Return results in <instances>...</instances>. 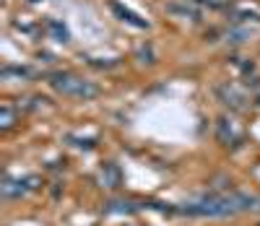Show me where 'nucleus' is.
Masks as SVG:
<instances>
[{
    "mask_svg": "<svg viewBox=\"0 0 260 226\" xmlns=\"http://www.w3.org/2000/svg\"><path fill=\"white\" fill-rule=\"evenodd\" d=\"M187 216H208V218H226L247 211H260V195L252 192H211L192 203L175 208Z\"/></svg>",
    "mask_w": 260,
    "mask_h": 226,
    "instance_id": "1",
    "label": "nucleus"
},
{
    "mask_svg": "<svg viewBox=\"0 0 260 226\" xmlns=\"http://www.w3.org/2000/svg\"><path fill=\"white\" fill-rule=\"evenodd\" d=\"M50 86L55 88V91L60 96H68V99H83V102H89V99H96L102 94V88L94 83V81H86L76 73H55L50 76Z\"/></svg>",
    "mask_w": 260,
    "mask_h": 226,
    "instance_id": "2",
    "label": "nucleus"
},
{
    "mask_svg": "<svg viewBox=\"0 0 260 226\" xmlns=\"http://www.w3.org/2000/svg\"><path fill=\"white\" fill-rule=\"evenodd\" d=\"M39 187V179L37 177H24V179H13V177H6L3 185H0V195L6 200H16V198H24L29 190Z\"/></svg>",
    "mask_w": 260,
    "mask_h": 226,
    "instance_id": "3",
    "label": "nucleus"
},
{
    "mask_svg": "<svg viewBox=\"0 0 260 226\" xmlns=\"http://www.w3.org/2000/svg\"><path fill=\"white\" fill-rule=\"evenodd\" d=\"M96 179H99V185H102V187H107V190H117V187L122 185V172H120V167H117L115 162H104V164L99 167Z\"/></svg>",
    "mask_w": 260,
    "mask_h": 226,
    "instance_id": "4",
    "label": "nucleus"
},
{
    "mask_svg": "<svg viewBox=\"0 0 260 226\" xmlns=\"http://www.w3.org/2000/svg\"><path fill=\"white\" fill-rule=\"evenodd\" d=\"M138 211L136 206V200H130V198H112V200H107L104 203V213H133Z\"/></svg>",
    "mask_w": 260,
    "mask_h": 226,
    "instance_id": "5",
    "label": "nucleus"
},
{
    "mask_svg": "<svg viewBox=\"0 0 260 226\" xmlns=\"http://www.w3.org/2000/svg\"><path fill=\"white\" fill-rule=\"evenodd\" d=\"M240 138H242V133L237 130L234 125H229V122H226V120L221 117V120H219V141L229 146V143H234V141H240Z\"/></svg>",
    "mask_w": 260,
    "mask_h": 226,
    "instance_id": "6",
    "label": "nucleus"
},
{
    "mask_svg": "<svg viewBox=\"0 0 260 226\" xmlns=\"http://www.w3.org/2000/svg\"><path fill=\"white\" fill-rule=\"evenodd\" d=\"M112 11H115V13H120V16H122V21H127V24H133V26H138V29H146V21H141L133 11L122 8L120 3H112Z\"/></svg>",
    "mask_w": 260,
    "mask_h": 226,
    "instance_id": "7",
    "label": "nucleus"
},
{
    "mask_svg": "<svg viewBox=\"0 0 260 226\" xmlns=\"http://www.w3.org/2000/svg\"><path fill=\"white\" fill-rule=\"evenodd\" d=\"M13 125H16V109L11 104H3V107H0V127L11 130Z\"/></svg>",
    "mask_w": 260,
    "mask_h": 226,
    "instance_id": "8",
    "label": "nucleus"
},
{
    "mask_svg": "<svg viewBox=\"0 0 260 226\" xmlns=\"http://www.w3.org/2000/svg\"><path fill=\"white\" fill-rule=\"evenodd\" d=\"M47 29L52 31V34H57L60 37V42H68V29H65L60 21H47Z\"/></svg>",
    "mask_w": 260,
    "mask_h": 226,
    "instance_id": "9",
    "label": "nucleus"
}]
</instances>
